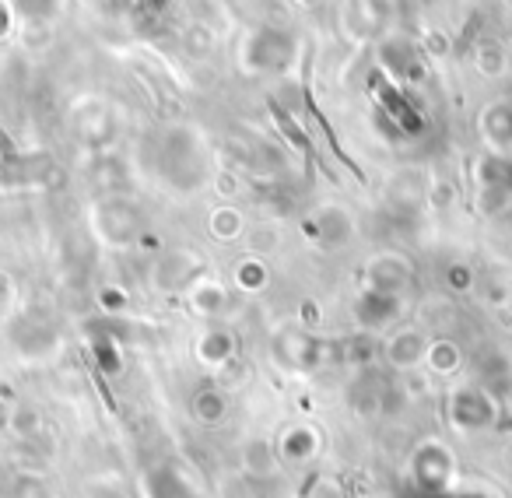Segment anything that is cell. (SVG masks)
Masks as SVG:
<instances>
[{
  "instance_id": "1",
  "label": "cell",
  "mask_w": 512,
  "mask_h": 498,
  "mask_svg": "<svg viewBox=\"0 0 512 498\" xmlns=\"http://www.w3.org/2000/svg\"><path fill=\"white\" fill-rule=\"evenodd\" d=\"M200 148L193 141L190 130H169L162 144V169L172 183H183V186H197L200 183Z\"/></svg>"
},
{
  "instance_id": "2",
  "label": "cell",
  "mask_w": 512,
  "mask_h": 498,
  "mask_svg": "<svg viewBox=\"0 0 512 498\" xmlns=\"http://www.w3.org/2000/svg\"><path fill=\"white\" fill-rule=\"evenodd\" d=\"M411 474L425 491H442L453 481V453L442 442H421L411 456Z\"/></svg>"
},
{
  "instance_id": "3",
  "label": "cell",
  "mask_w": 512,
  "mask_h": 498,
  "mask_svg": "<svg viewBox=\"0 0 512 498\" xmlns=\"http://www.w3.org/2000/svg\"><path fill=\"white\" fill-rule=\"evenodd\" d=\"M498 414V404L481 390V386H463V390H453L449 397V418H453L456 428H488Z\"/></svg>"
},
{
  "instance_id": "4",
  "label": "cell",
  "mask_w": 512,
  "mask_h": 498,
  "mask_svg": "<svg viewBox=\"0 0 512 498\" xmlns=\"http://www.w3.org/2000/svg\"><path fill=\"white\" fill-rule=\"evenodd\" d=\"M292 57H295V39L288 32L264 29L256 32V39L249 43V64L256 71H285Z\"/></svg>"
},
{
  "instance_id": "5",
  "label": "cell",
  "mask_w": 512,
  "mask_h": 498,
  "mask_svg": "<svg viewBox=\"0 0 512 498\" xmlns=\"http://www.w3.org/2000/svg\"><path fill=\"white\" fill-rule=\"evenodd\" d=\"M481 190H484V211H502L512 200V158L491 155L481 165Z\"/></svg>"
},
{
  "instance_id": "6",
  "label": "cell",
  "mask_w": 512,
  "mask_h": 498,
  "mask_svg": "<svg viewBox=\"0 0 512 498\" xmlns=\"http://www.w3.org/2000/svg\"><path fill=\"white\" fill-rule=\"evenodd\" d=\"M428 337L421 334V330H400V334H393L390 341H386V362L393 365V369H418V365H425V355H428Z\"/></svg>"
},
{
  "instance_id": "7",
  "label": "cell",
  "mask_w": 512,
  "mask_h": 498,
  "mask_svg": "<svg viewBox=\"0 0 512 498\" xmlns=\"http://www.w3.org/2000/svg\"><path fill=\"white\" fill-rule=\"evenodd\" d=\"M355 313H358V320H362L365 330H383V327H390V323L400 316V295L376 292V288H369V292L358 299Z\"/></svg>"
},
{
  "instance_id": "8",
  "label": "cell",
  "mask_w": 512,
  "mask_h": 498,
  "mask_svg": "<svg viewBox=\"0 0 512 498\" xmlns=\"http://www.w3.org/2000/svg\"><path fill=\"white\" fill-rule=\"evenodd\" d=\"M369 278H372V288H376V292L400 295L407 285H411V264H407L404 257H397V253H383V257L372 260Z\"/></svg>"
},
{
  "instance_id": "9",
  "label": "cell",
  "mask_w": 512,
  "mask_h": 498,
  "mask_svg": "<svg viewBox=\"0 0 512 498\" xmlns=\"http://www.w3.org/2000/svg\"><path fill=\"white\" fill-rule=\"evenodd\" d=\"M316 453H320V435H316L313 428H309V425L285 428V435H281V446H278V460L309 463Z\"/></svg>"
},
{
  "instance_id": "10",
  "label": "cell",
  "mask_w": 512,
  "mask_h": 498,
  "mask_svg": "<svg viewBox=\"0 0 512 498\" xmlns=\"http://www.w3.org/2000/svg\"><path fill=\"white\" fill-rule=\"evenodd\" d=\"M278 358L292 369H309V365L320 362V344L302 330H288V334L278 337Z\"/></svg>"
},
{
  "instance_id": "11",
  "label": "cell",
  "mask_w": 512,
  "mask_h": 498,
  "mask_svg": "<svg viewBox=\"0 0 512 498\" xmlns=\"http://www.w3.org/2000/svg\"><path fill=\"white\" fill-rule=\"evenodd\" d=\"M481 130H484V141L495 144V155H509L512 151V106L509 102L484 109Z\"/></svg>"
},
{
  "instance_id": "12",
  "label": "cell",
  "mask_w": 512,
  "mask_h": 498,
  "mask_svg": "<svg viewBox=\"0 0 512 498\" xmlns=\"http://www.w3.org/2000/svg\"><path fill=\"white\" fill-rule=\"evenodd\" d=\"M313 228H316V239L323 246H341L344 239L351 235V218L341 211V207H320L313 214Z\"/></svg>"
},
{
  "instance_id": "13",
  "label": "cell",
  "mask_w": 512,
  "mask_h": 498,
  "mask_svg": "<svg viewBox=\"0 0 512 498\" xmlns=\"http://www.w3.org/2000/svg\"><path fill=\"white\" fill-rule=\"evenodd\" d=\"M278 453H274V446L271 442H264V439H253V442H246L242 446V474H249V477H271L274 470H278Z\"/></svg>"
},
{
  "instance_id": "14",
  "label": "cell",
  "mask_w": 512,
  "mask_h": 498,
  "mask_svg": "<svg viewBox=\"0 0 512 498\" xmlns=\"http://www.w3.org/2000/svg\"><path fill=\"white\" fill-rule=\"evenodd\" d=\"M228 411H232V400H228V393H221L218 386H204V390H197V397H193V414H197V421H204V425H221V421L228 418Z\"/></svg>"
},
{
  "instance_id": "15",
  "label": "cell",
  "mask_w": 512,
  "mask_h": 498,
  "mask_svg": "<svg viewBox=\"0 0 512 498\" xmlns=\"http://www.w3.org/2000/svg\"><path fill=\"white\" fill-rule=\"evenodd\" d=\"M463 362L460 348H456L453 341H432L428 344V355H425V365L432 372H439V376H449V372H456Z\"/></svg>"
},
{
  "instance_id": "16",
  "label": "cell",
  "mask_w": 512,
  "mask_h": 498,
  "mask_svg": "<svg viewBox=\"0 0 512 498\" xmlns=\"http://www.w3.org/2000/svg\"><path fill=\"white\" fill-rule=\"evenodd\" d=\"M232 355H235V341L225 330H211V334L200 341V358H204V362L225 365V362H232Z\"/></svg>"
},
{
  "instance_id": "17",
  "label": "cell",
  "mask_w": 512,
  "mask_h": 498,
  "mask_svg": "<svg viewBox=\"0 0 512 498\" xmlns=\"http://www.w3.org/2000/svg\"><path fill=\"white\" fill-rule=\"evenodd\" d=\"M11 8L25 18V22H46L57 15L60 0H11Z\"/></svg>"
},
{
  "instance_id": "18",
  "label": "cell",
  "mask_w": 512,
  "mask_h": 498,
  "mask_svg": "<svg viewBox=\"0 0 512 498\" xmlns=\"http://www.w3.org/2000/svg\"><path fill=\"white\" fill-rule=\"evenodd\" d=\"M148 488L155 498H183V484H179V477L172 470H155L148 477Z\"/></svg>"
},
{
  "instance_id": "19",
  "label": "cell",
  "mask_w": 512,
  "mask_h": 498,
  "mask_svg": "<svg viewBox=\"0 0 512 498\" xmlns=\"http://www.w3.org/2000/svg\"><path fill=\"white\" fill-rule=\"evenodd\" d=\"M15 498H50V491H46V484L39 477H22L15 488Z\"/></svg>"
},
{
  "instance_id": "20",
  "label": "cell",
  "mask_w": 512,
  "mask_h": 498,
  "mask_svg": "<svg viewBox=\"0 0 512 498\" xmlns=\"http://www.w3.org/2000/svg\"><path fill=\"white\" fill-rule=\"evenodd\" d=\"M214 232L221 235V239H228L232 232H239V214L232 211H218L214 214Z\"/></svg>"
},
{
  "instance_id": "21",
  "label": "cell",
  "mask_w": 512,
  "mask_h": 498,
  "mask_svg": "<svg viewBox=\"0 0 512 498\" xmlns=\"http://www.w3.org/2000/svg\"><path fill=\"white\" fill-rule=\"evenodd\" d=\"M264 278H267V274L264 271H260V267H242V285H246V288H260V285H264Z\"/></svg>"
},
{
  "instance_id": "22",
  "label": "cell",
  "mask_w": 512,
  "mask_h": 498,
  "mask_svg": "<svg viewBox=\"0 0 512 498\" xmlns=\"http://www.w3.org/2000/svg\"><path fill=\"white\" fill-rule=\"evenodd\" d=\"M4 32H8V8L0 4V36H4Z\"/></svg>"
}]
</instances>
